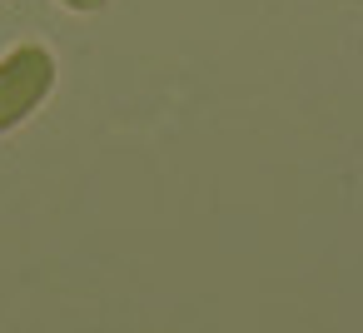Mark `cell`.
I'll return each instance as SVG.
<instances>
[{"label": "cell", "instance_id": "2", "mask_svg": "<svg viewBox=\"0 0 363 333\" xmlns=\"http://www.w3.org/2000/svg\"><path fill=\"white\" fill-rule=\"evenodd\" d=\"M65 11H80V16H90V11H105V0H60Z\"/></svg>", "mask_w": 363, "mask_h": 333}, {"label": "cell", "instance_id": "1", "mask_svg": "<svg viewBox=\"0 0 363 333\" xmlns=\"http://www.w3.org/2000/svg\"><path fill=\"white\" fill-rule=\"evenodd\" d=\"M60 65L45 45H16L11 55H0V135H11L26 125L55 90Z\"/></svg>", "mask_w": 363, "mask_h": 333}]
</instances>
